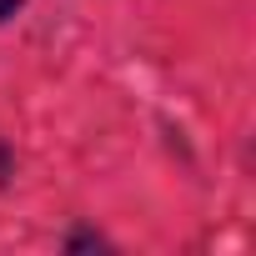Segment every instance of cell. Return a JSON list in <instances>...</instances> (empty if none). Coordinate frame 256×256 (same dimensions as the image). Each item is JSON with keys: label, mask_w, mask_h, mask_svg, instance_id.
<instances>
[{"label": "cell", "mask_w": 256, "mask_h": 256, "mask_svg": "<svg viewBox=\"0 0 256 256\" xmlns=\"http://www.w3.org/2000/svg\"><path fill=\"white\" fill-rule=\"evenodd\" d=\"M10 176V151H6V141H0V181Z\"/></svg>", "instance_id": "1"}, {"label": "cell", "mask_w": 256, "mask_h": 256, "mask_svg": "<svg viewBox=\"0 0 256 256\" xmlns=\"http://www.w3.org/2000/svg\"><path fill=\"white\" fill-rule=\"evenodd\" d=\"M16 6H20V0H0V20H6V16H10Z\"/></svg>", "instance_id": "2"}]
</instances>
